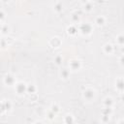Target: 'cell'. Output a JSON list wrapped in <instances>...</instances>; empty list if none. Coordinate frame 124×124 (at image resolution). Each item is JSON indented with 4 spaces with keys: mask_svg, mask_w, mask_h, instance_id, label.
I'll return each mask as SVG.
<instances>
[{
    "mask_svg": "<svg viewBox=\"0 0 124 124\" xmlns=\"http://www.w3.org/2000/svg\"><path fill=\"white\" fill-rule=\"evenodd\" d=\"M83 97H84V99L86 100V101H88V102H90L91 100H93L94 99V97H95V91H94V89H92V88H86L84 91H83Z\"/></svg>",
    "mask_w": 124,
    "mask_h": 124,
    "instance_id": "6da1fadb",
    "label": "cell"
},
{
    "mask_svg": "<svg viewBox=\"0 0 124 124\" xmlns=\"http://www.w3.org/2000/svg\"><path fill=\"white\" fill-rule=\"evenodd\" d=\"M3 81L6 85H16V78L14 76L10 75V74H6L4 78H3Z\"/></svg>",
    "mask_w": 124,
    "mask_h": 124,
    "instance_id": "7a4b0ae2",
    "label": "cell"
},
{
    "mask_svg": "<svg viewBox=\"0 0 124 124\" xmlns=\"http://www.w3.org/2000/svg\"><path fill=\"white\" fill-rule=\"evenodd\" d=\"M69 67H70L71 70H73V71H77V70L80 69V67H81V63H80V61L78 60V59H73V60L70 61V63H69Z\"/></svg>",
    "mask_w": 124,
    "mask_h": 124,
    "instance_id": "3957f363",
    "label": "cell"
},
{
    "mask_svg": "<svg viewBox=\"0 0 124 124\" xmlns=\"http://www.w3.org/2000/svg\"><path fill=\"white\" fill-rule=\"evenodd\" d=\"M15 89H16V91L18 94H22L23 92L27 91V86H26L25 83H23V82H17V83H16V85H15Z\"/></svg>",
    "mask_w": 124,
    "mask_h": 124,
    "instance_id": "277c9868",
    "label": "cell"
},
{
    "mask_svg": "<svg viewBox=\"0 0 124 124\" xmlns=\"http://www.w3.org/2000/svg\"><path fill=\"white\" fill-rule=\"evenodd\" d=\"M11 109H12V103L9 100H4L2 102V111H4V110L9 111Z\"/></svg>",
    "mask_w": 124,
    "mask_h": 124,
    "instance_id": "5b68a950",
    "label": "cell"
},
{
    "mask_svg": "<svg viewBox=\"0 0 124 124\" xmlns=\"http://www.w3.org/2000/svg\"><path fill=\"white\" fill-rule=\"evenodd\" d=\"M79 30L82 31V33H90L91 32V26L87 23L86 24H81Z\"/></svg>",
    "mask_w": 124,
    "mask_h": 124,
    "instance_id": "8992f818",
    "label": "cell"
},
{
    "mask_svg": "<svg viewBox=\"0 0 124 124\" xmlns=\"http://www.w3.org/2000/svg\"><path fill=\"white\" fill-rule=\"evenodd\" d=\"M104 50H105L106 53L110 54V53L113 51V46H112L110 44H106V45L104 46Z\"/></svg>",
    "mask_w": 124,
    "mask_h": 124,
    "instance_id": "52a82bcc",
    "label": "cell"
},
{
    "mask_svg": "<svg viewBox=\"0 0 124 124\" xmlns=\"http://www.w3.org/2000/svg\"><path fill=\"white\" fill-rule=\"evenodd\" d=\"M60 76H61L62 78L67 79V78H69V76H70V71H69L68 69H63V70L61 71V73H60Z\"/></svg>",
    "mask_w": 124,
    "mask_h": 124,
    "instance_id": "ba28073f",
    "label": "cell"
},
{
    "mask_svg": "<svg viewBox=\"0 0 124 124\" xmlns=\"http://www.w3.org/2000/svg\"><path fill=\"white\" fill-rule=\"evenodd\" d=\"M64 122H65V124H73L74 123V117H73V115L67 114L65 116V118H64Z\"/></svg>",
    "mask_w": 124,
    "mask_h": 124,
    "instance_id": "9c48e42d",
    "label": "cell"
},
{
    "mask_svg": "<svg viewBox=\"0 0 124 124\" xmlns=\"http://www.w3.org/2000/svg\"><path fill=\"white\" fill-rule=\"evenodd\" d=\"M60 40H59V38H57V37H55V38H53V39H51V41H50V45L53 46V47H56V46H58L59 45H60Z\"/></svg>",
    "mask_w": 124,
    "mask_h": 124,
    "instance_id": "30bf717a",
    "label": "cell"
},
{
    "mask_svg": "<svg viewBox=\"0 0 124 124\" xmlns=\"http://www.w3.org/2000/svg\"><path fill=\"white\" fill-rule=\"evenodd\" d=\"M105 20L106 19H105V17L103 16H98L96 17V19H95V22H96L97 25H103L105 23Z\"/></svg>",
    "mask_w": 124,
    "mask_h": 124,
    "instance_id": "8fae6325",
    "label": "cell"
},
{
    "mask_svg": "<svg viewBox=\"0 0 124 124\" xmlns=\"http://www.w3.org/2000/svg\"><path fill=\"white\" fill-rule=\"evenodd\" d=\"M115 86L119 89V90H123L124 89V80L123 79H121V78H119V79H117L116 80V82H115Z\"/></svg>",
    "mask_w": 124,
    "mask_h": 124,
    "instance_id": "7c38bea8",
    "label": "cell"
},
{
    "mask_svg": "<svg viewBox=\"0 0 124 124\" xmlns=\"http://www.w3.org/2000/svg\"><path fill=\"white\" fill-rule=\"evenodd\" d=\"M116 42L118 45L122 46L124 45V34H119L117 37H116Z\"/></svg>",
    "mask_w": 124,
    "mask_h": 124,
    "instance_id": "4fadbf2b",
    "label": "cell"
},
{
    "mask_svg": "<svg viewBox=\"0 0 124 124\" xmlns=\"http://www.w3.org/2000/svg\"><path fill=\"white\" fill-rule=\"evenodd\" d=\"M112 99L111 98H106L105 99V101H104V104H105V106L107 107V108H110L111 107V105H112Z\"/></svg>",
    "mask_w": 124,
    "mask_h": 124,
    "instance_id": "5bb4252c",
    "label": "cell"
},
{
    "mask_svg": "<svg viewBox=\"0 0 124 124\" xmlns=\"http://www.w3.org/2000/svg\"><path fill=\"white\" fill-rule=\"evenodd\" d=\"M50 110L56 114V113L59 111V107H58L56 104H53V105H51V107H50Z\"/></svg>",
    "mask_w": 124,
    "mask_h": 124,
    "instance_id": "9a60e30c",
    "label": "cell"
},
{
    "mask_svg": "<svg viewBox=\"0 0 124 124\" xmlns=\"http://www.w3.org/2000/svg\"><path fill=\"white\" fill-rule=\"evenodd\" d=\"M77 31H78V29H77L74 25L68 27V33H69V34H75V33H77Z\"/></svg>",
    "mask_w": 124,
    "mask_h": 124,
    "instance_id": "2e32d148",
    "label": "cell"
},
{
    "mask_svg": "<svg viewBox=\"0 0 124 124\" xmlns=\"http://www.w3.org/2000/svg\"><path fill=\"white\" fill-rule=\"evenodd\" d=\"M62 60H63V58H62V56L61 55H57V56H55V58H54V61H55V63L56 64H61V62H62Z\"/></svg>",
    "mask_w": 124,
    "mask_h": 124,
    "instance_id": "e0dca14e",
    "label": "cell"
},
{
    "mask_svg": "<svg viewBox=\"0 0 124 124\" xmlns=\"http://www.w3.org/2000/svg\"><path fill=\"white\" fill-rule=\"evenodd\" d=\"M35 90H36V88H35V86L34 85H28L27 86V92H29L30 94H32V93H34L35 92Z\"/></svg>",
    "mask_w": 124,
    "mask_h": 124,
    "instance_id": "ac0fdd59",
    "label": "cell"
},
{
    "mask_svg": "<svg viewBox=\"0 0 124 124\" xmlns=\"http://www.w3.org/2000/svg\"><path fill=\"white\" fill-rule=\"evenodd\" d=\"M84 9L90 10V9H91V3H90V2H85V4H84Z\"/></svg>",
    "mask_w": 124,
    "mask_h": 124,
    "instance_id": "d6986e66",
    "label": "cell"
},
{
    "mask_svg": "<svg viewBox=\"0 0 124 124\" xmlns=\"http://www.w3.org/2000/svg\"><path fill=\"white\" fill-rule=\"evenodd\" d=\"M61 8H62V5H61V3H56L55 4V9L56 10H61Z\"/></svg>",
    "mask_w": 124,
    "mask_h": 124,
    "instance_id": "ffe728a7",
    "label": "cell"
},
{
    "mask_svg": "<svg viewBox=\"0 0 124 124\" xmlns=\"http://www.w3.org/2000/svg\"><path fill=\"white\" fill-rule=\"evenodd\" d=\"M0 16H1V20H3L4 17H5V14H4V11L3 10L0 11Z\"/></svg>",
    "mask_w": 124,
    "mask_h": 124,
    "instance_id": "44dd1931",
    "label": "cell"
},
{
    "mask_svg": "<svg viewBox=\"0 0 124 124\" xmlns=\"http://www.w3.org/2000/svg\"><path fill=\"white\" fill-rule=\"evenodd\" d=\"M120 62H121L122 64H124V55H123V56L120 58Z\"/></svg>",
    "mask_w": 124,
    "mask_h": 124,
    "instance_id": "7402d4cb",
    "label": "cell"
},
{
    "mask_svg": "<svg viewBox=\"0 0 124 124\" xmlns=\"http://www.w3.org/2000/svg\"><path fill=\"white\" fill-rule=\"evenodd\" d=\"M35 124H42V123H41V122H36Z\"/></svg>",
    "mask_w": 124,
    "mask_h": 124,
    "instance_id": "603a6c76",
    "label": "cell"
}]
</instances>
